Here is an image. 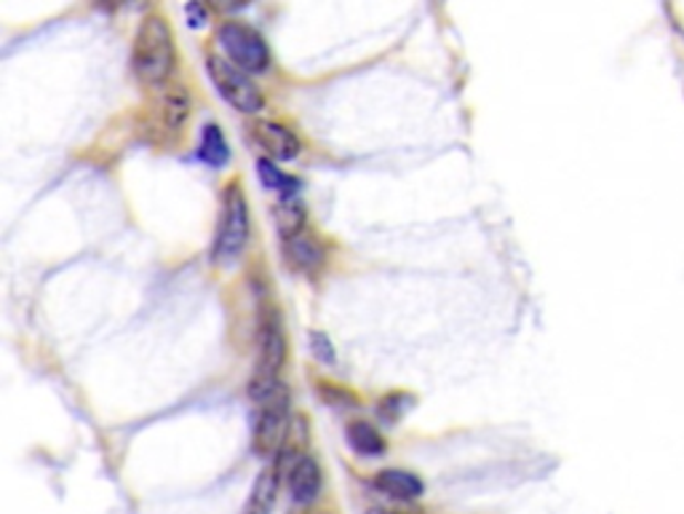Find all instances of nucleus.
<instances>
[{"label": "nucleus", "instance_id": "5", "mask_svg": "<svg viewBox=\"0 0 684 514\" xmlns=\"http://www.w3.org/2000/svg\"><path fill=\"white\" fill-rule=\"evenodd\" d=\"M206 73H209V79L215 83L219 96H222L230 107H236L238 113L255 115L265 107V96L260 89L255 86L251 75L243 73L241 68H236L234 62L225 60V56L219 54L206 56Z\"/></svg>", "mask_w": 684, "mask_h": 514}, {"label": "nucleus", "instance_id": "4", "mask_svg": "<svg viewBox=\"0 0 684 514\" xmlns=\"http://www.w3.org/2000/svg\"><path fill=\"white\" fill-rule=\"evenodd\" d=\"M289 413H292V397H289L287 386L279 383L273 389V394H268L257 404L255 432H251L255 455H260V459L279 455V450L289 436Z\"/></svg>", "mask_w": 684, "mask_h": 514}, {"label": "nucleus", "instance_id": "14", "mask_svg": "<svg viewBox=\"0 0 684 514\" xmlns=\"http://www.w3.org/2000/svg\"><path fill=\"white\" fill-rule=\"evenodd\" d=\"M198 156H201L204 164L215 166V169H222V166L230 161L228 140H225L222 128H219L217 124L204 126L201 143H198Z\"/></svg>", "mask_w": 684, "mask_h": 514}, {"label": "nucleus", "instance_id": "17", "mask_svg": "<svg viewBox=\"0 0 684 514\" xmlns=\"http://www.w3.org/2000/svg\"><path fill=\"white\" fill-rule=\"evenodd\" d=\"M412 402V397L410 394H404V391H393V394H388L385 397L383 402H380V415L385 418V421H398V418H402L406 410V404Z\"/></svg>", "mask_w": 684, "mask_h": 514}, {"label": "nucleus", "instance_id": "16", "mask_svg": "<svg viewBox=\"0 0 684 514\" xmlns=\"http://www.w3.org/2000/svg\"><path fill=\"white\" fill-rule=\"evenodd\" d=\"M164 124L169 132H179L185 126L187 115H190V96L183 86H172L164 96Z\"/></svg>", "mask_w": 684, "mask_h": 514}, {"label": "nucleus", "instance_id": "11", "mask_svg": "<svg viewBox=\"0 0 684 514\" xmlns=\"http://www.w3.org/2000/svg\"><path fill=\"white\" fill-rule=\"evenodd\" d=\"M374 487L398 501H415L423 496V480L417 474L404 472V469H383V472H377Z\"/></svg>", "mask_w": 684, "mask_h": 514}, {"label": "nucleus", "instance_id": "19", "mask_svg": "<svg viewBox=\"0 0 684 514\" xmlns=\"http://www.w3.org/2000/svg\"><path fill=\"white\" fill-rule=\"evenodd\" d=\"M366 514H398V512H388V510H370Z\"/></svg>", "mask_w": 684, "mask_h": 514}, {"label": "nucleus", "instance_id": "2", "mask_svg": "<svg viewBox=\"0 0 684 514\" xmlns=\"http://www.w3.org/2000/svg\"><path fill=\"white\" fill-rule=\"evenodd\" d=\"M289 343L287 330H283L281 311L276 306H262L260 311V330H257V362L249 381V397L260 404L265 397L273 394L279 386V376L287 364Z\"/></svg>", "mask_w": 684, "mask_h": 514}, {"label": "nucleus", "instance_id": "20", "mask_svg": "<svg viewBox=\"0 0 684 514\" xmlns=\"http://www.w3.org/2000/svg\"><path fill=\"white\" fill-rule=\"evenodd\" d=\"M308 514H319V512H308Z\"/></svg>", "mask_w": 684, "mask_h": 514}, {"label": "nucleus", "instance_id": "10", "mask_svg": "<svg viewBox=\"0 0 684 514\" xmlns=\"http://www.w3.org/2000/svg\"><path fill=\"white\" fill-rule=\"evenodd\" d=\"M281 491V472L279 464L265 466L260 474H257L255 485H251V493L247 498V506H243V514H270L273 512L276 501H279Z\"/></svg>", "mask_w": 684, "mask_h": 514}, {"label": "nucleus", "instance_id": "1", "mask_svg": "<svg viewBox=\"0 0 684 514\" xmlns=\"http://www.w3.org/2000/svg\"><path fill=\"white\" fill-rule=\"evenodd\" d=\"M177 64L174 32L160 14H147L139 22L132 47V70L142 86H164Z\"/></svg>", "mask_w": 684, "mask_h": 514}, {"label": "nucleus", "instance_id": "18", "mask_svg": "<svg viewBox=\"0 0 684 514\" xmlns=\"http://www.w3.org/2000/svg\"><path fill=\"white\" fill-rule=\"evenodd\" d=\"M311 353L315 357V362L321 364L338 362V351H334L332 340H329L324 332H311Z\"/></svg>", "mask_w": 684, "mask_h": 514}, {"label": "nucleus", "instance_id": "7", "mask_svg": "<svg viewBox=\"0 0 684 514\" xmlns=\"http://www.w3.org/2000/svg\"><path fill=\"white\" fill-rule=\"evenodd\" d=\"M251 140L262 147L265 156L270 161H294L302 153L300 137L292 132L289 126L279 124V121H268V119H257L255 124L249 126Z\"/></svg>", "mask_w": 684, "mask_h": 514}, {"label": "nucleus", "instance_id": "3", "mask_svg": "<svg viewBox=\"0 0 684 514\" xmlns=\"http://www.w3.org/2000/svg\"><path fill=\"white\" fill-rule=\"evenodd\" d=\"M249 204L243 196V185L234 179L228 188L222 191V204H219V223L215 244H211V260L219 266H230L243 255L249 244Z\"/></svg>", "mask_w": 684, "mask_h": 514}, {"label": "nucleus", "instance_id": "6", "mask_svg": "<svg viewBox=\"0 0 684 514\" xmlns=\"http://www.w3.org/2000/svg\"><path fill=\"white\" fill-rule=\"evenodd\" d=\"M217 43L225 51V60L234 62L243 73H265L270 68V49L265 38L249 24L225 22L217 30Z\"/></svg>", "mask_w": 684, "mask_h": 514}, {"label": "nucleus", "instance_id": "12", "mask_svg": "<svg viewBox=\"0 0 684 514\" xmlns=\"http://www.w3.org/2000/svg\"><path fill=\"white\" fill-rule=\"evenodd\" d=\"M276 230H279L281 241L294 239V236L305 234V204L300 198H281L276 207Z\"/></svg>", "mask_w": 684, "mask_h": 514}, {"label": "nucleus", "instance_id": "13", "mask_svg": "<svg viewBox=\"0 0 684 514\" xmlns=\"http://www.w3.org/2000/svg\"><path fill=\"white\" fill-rule=\"evenodd\" d=\"M345 440H348V445L356 450L359 455H370V459H374V455H383L385 453L383 434H380L377 429H374L372 423H366V421L348 423Z\"/></svg>", "mask_w": 684, "mask_h": 514}, {"label": "nucleus", "instance_id": "8", "mask_svg": "<svg viewBox=\"0 0 684 514\" xmlns=\"http://www.w3.org/2000/svg\"><path fill=\"white\" fill-rule=\"evenodd\" d=\"M324 247L311 234H300L294 239L283 241V260L297 274H319L321 266H324Z\"/></svg>", "mask_w": 684, "mask_h": 514}, {"label": "nucleus", "instance_id": "15", "mask_svg": "<svg viewBox=\"0 0 684 514\" xmlns=\"http://www.w3.org/2000/svg\"><path fill=\"white\" fill-rule=\"evenodd\" d=\"M257 169H260V179L265 188L276 191L281 198H294L300 193V179L287 175V172L279 169V164L270 158L257 161Z\"/></svg>", "mask_w": 684, "mask_h": 514}, {"label": "nucleus", "instance_id": "9", "mask_svg": "<svg viewBox=\"0 0 684 514\" xmlns=\"http://www.w3.org/2000/svg\"><path fill=\"white\" fill-rule=\"evenodd\" d=\"M289 493L297 504H311L321 493V466L313 455H300L289 469Z\"/></svg>", "mask_w": 684, "mask_h": 514}]
</instances>
